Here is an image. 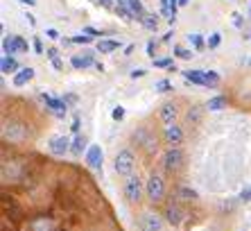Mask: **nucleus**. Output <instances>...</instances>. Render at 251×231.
Segmentation results:
<instances>
[{
  "label": "nucleus",
  "instance_id": "nucleus-1",
  "mask_svg": "<svg viewBox=\"0 0 251 231\" xmlns=\"http://www.w3.org/2000/svg\"><path fill=\"white\" fill-rule=\"evenodd\" d=\"M136 168V156L131 150H120L113 159V170L118 177H131Z\"/></svg>",
  "mask_w": 251,
  "mask_h": 231
},
{
  "label": "nucleus",
  "instance_id": "nucleus-2",
  "mask_svg": "<svg viewBox=\"0 0 251 231\" xmlns=\"http://www.w3.org/2000/svg\"><path fill=\"white\" fill-rule=\"evenodd\" d=\"M145 195L152 204H158L165 197V179L158 173H152L150 179L145 181Z\"/></svg>",
  "mask_w": 251,
  "mask_h": 231
},
{
  "label": "nucleus",
  "instance_id": "nucleus-3",
  "mask_svg": "<svg viewBox=\"0 0 251 231\" xmlns=\"http://www.w3.org/2000/svg\"><path fill=\"white\" fill-rule=\"evenodd\" d=\"M125 200H127L129 204H138L140 200H143V193H145V184L140 181V177H127V181H125Z\"/></svg>",
  "mask_w": 251,
  "mask_h": 231
},
{
  "label": "nucleus",
  "instance_id": "nucleus-4",
  "mask_svg": "<svg viewBox=\"0 0 251 231\" xmlns=\"http://www.w3.org/2000/svg\"><path fill=\"white\" fill-rule=\"evenodd\" d=\"M134 143L140 145V147H143L147 154H154V152L158 150L156 136H154V134L150 132L147 127H138V129H136V132H134Z\"/></svg>",
  "mask_w": 251,
  "mask_h": 231
},
{
  "label": "nucleus",
  "instance_id": "nucleus-5",
  "mask_svg": "<svg viewBox=\"0 0 251 231\" xmlns=\"http://www.w3.org/2000/svg\"><path fill=\"white\" fill-rule=\"evenodd\" d=\"M183 161H186V156H183V150L181 147H168L163 154V168L168 173H179L183 168Z\"/></svg>",
  "mask_w": 251,
  "mask_h": 231
},
{
  "label": "nucleus",
  "instance_id": "nucleus-6",
  "mask_svg": "<svg viewBox=\"0 0 251 231\" xmlns=\"http://www.w3.org/2000/svg\"><path fill=\"white\" fill-rule=\"evenodd\" d=\"M163 141L170 145V147H179V145L186 141L183 127H181V125H176V122H172V125H165V127H163Z\"/></svg>",
  "mask_w": 251,
  "mask_h": 231
},
{
  "label": "nucleus",
  "instance_id": "nucleus-7",
  "mask_svg": "<svg viewBox=\"0 0 251 231\" xmlns=\"http://www.w3.org/2000/svg\"><path fill=\"white\" fill-rule=\"evenodd\" d=\"M138 229L140 231H161L163 229V218L156 213H143L138 218Z\"/></svg>",
  "mask_w": 251,
  "mask_h": 231
},
{
  "label": "nucleus",
  "instance_id": "nucleus-8",
  "mask_svg": "<svg viewBox=\"0 0 251 231\" xmlns=\"http://www.w3.org/2000/svg\"><path fill=\"white\" fill-rule=\"evenodd\" d=\"M163 218L168 220L172 227H181V225H183V218H186V215H183V211H181V206H179V202H172V200H170V202L165 204Z\"/></svg>",
  "mask_w": 251,
  "mask_h": 231
},
{
  "label": "nucleus",
  "instance_id": "nucleus-9",
  "mask_svg": "<svg viewBox=\"0 0 251 231\" xmlns=\"http://www.w3.org/2000/svg\"><path fill=\"white\" fill-rule=\"evenodd\" d=\"M41 100L46 102V107L50 109L52 116H57V118H66V114H68V104H66V100H57V98H52V95H46V93H41Z\"/></svg>",
  "mask_w": 251,
  "mask_h": 231
},
{
  "label": "nucleus",
  "instance_id": "nucleus-10",
  "mask_svg": "<svg viewBox=\"0 0 251 231\" xmlns=\"http://www.w3.org/2000/svg\"><path fill=\"white\" fill-rule=\"evenodd\" d=\"M27 231H54V220L50 215H36L27 222Z\"/></svg>",
  "mask_w": 251,
  "mask_h": 231
},
{
  "label": "nucleus",
  "instance_id": "nucleus-11",
  "mask_svg": "<svg viewBox=\"0 0 251 231\" xmlns=\"http://www.w3.org/2000/svg\"><path fill=\"white\" fill-rule=\"evenodd\" d=\"M70 141L66 139V136H52L50 139V143H48V150H50V154H54V156H64L66 152L70 150Z\"/></svg>",
  "mask_w": 251,
  "mask_h": 231
},
{
  "label": "nucleus",
  "instance_id": "nucleus-12",
  "mask_svg": "<svg viewBox=\"0 0 251 231\" xmlns=\"http://www.w3.org/2000/svg\"><path fill=\"white\" fill-rule=\"evenodd\" d=\"M158 118H161L163 125H172V122H176V118H179V107H176L175 102H165L163 107L158 109Z\"/></svg>",
  "mask_w": 251,
  "mask_h": 231
},
{
  "label": "nucleus",
  "instance_id": "nucleus-13",
  "mask_svg": "<svg viewBox=\"0 0 251 231\" xmlns=\"http://www.w3.org/2000/svg\"><path fill=\"white\" fill-rule=\"evenodd\" d=\"M102 159H104L102 147H100V145H91V147H88V152H86L88 168H93V170H102Z\"/></svg>",
  "mask_w": 251,
  "mask_h": 231
},
{
  "label": "nucleus",
  "instance_id": "nucleus-14",
  "mask_svg": "<svg viewBox=\"0 0 251 231\" xmlns=\"http://www.w3.org/2000/svg\"><path fill=\"white\" fill-rule=\"evenodd\" d=\"M32 77H34V68L25 66L18 73H14V87H25L27 82H32Z\"/></svg>",
  "mask_w": 251,
  "mask_h": 231
},
{
  "label": "nucleus",
  "instance_id": "nucleus-15",
  "mask_svg": "<svg viewBox=\"0 0 251 231\" xmlns=\"http://www.w3.org/2000/svg\"><path fill=\"white\" fill-rule=\"evenodd\" d=\"M70 64H73V68L82 70V68H88V66H95V61H93V55L84 52L82 57H79V55H75V57L70 59Z\"/></svg>",
  "mask_w": 251,
  "mask_h": 231
},
{
  "label": "nucleus",
  "instance_id": "nucleus-16",
  "mask_svg": "<svg viewBox=\"0 0 251 231\" xmlns=\"http://www.w3.org/2000/svg\"><path fill=\"white\" fill-rule=\"evenodd\" d=\"M0 70H2L5 75H9V73H16V70H18L16 59H14L12 55H5V57H2V61H0Z\"/></svg>",
  "mask_w": 251,
  "mask_h": 231
},
{
  "label": "nucleus",
  "instance_id": "nucleus-17",
  "mask_svg": "<svg viewBox=\"0 0 251 231\" xmlns=\"http://www.w3.org/2000/svg\"><path fill=\"white\" fill-rule=\"evenodd\" d=\"M183 77L190 84H197V87H204V70H183Z\"/></svg>",
  "mask_w": 251,
  "mask_h": 231
},
{
  "label": "nucleus",
  "instance_id": "nucleus-18",
  "mask_svg": "<svg viewBox=\"0 0 251 231\" xmlns=\"http://www.w3.org/2000/svg\"><path fill=\"white\" fill-rule=\"evenodd\" d=\"M2 50H5V55H18V43H16V34L14 36H5V39H2Z\"/></svg>",
  "mask_w": 251,
  "mask_h": 231
},
{
  "label": "nucleus",
  "instance_id": "nucleus-19",
  "mask_svg": "<svg viewBox=\"0 0 251 231\" xmlns=\"http://www.w3.org/2000/svg\"><path fill=\"white\" fill-rule=\"evenodd\" d=\"M118 48H120V41H111V39L98 41V52H100V55H109V52L118 50Z\"/></svg>",
  "mask_w": 251,
  "mask_h": 231
},
{
  "label": "nucleus",
  "instance_id": "nucleus-20",
  "mask_svg": "<svg viewBox=\"0 0 251 231\" xmlns=\"http://www.w3.org/2000/svg\"><path fill=\"white\" fill-rule=\"evenodd\" d=\"M86 150V136H82V134H77L75 141H73V145H70V152L75 156H82V152Z\"/></svg>",
  "mask_w": 251,
  "mask_h": 231
},
{
  "label": "nucleus",
  "instance_id": "nucleus-21",
  "mask_svg": "<svg viewBox=\"0 0 251 231\" xmlns=\"http://www.w3.org/2000/svg\"><path fill=\"white\" fill-rule=\"evenodd\" d=\"M138 23L143 25L145 29H150V32H154V29L158 28V21H156V16H154V14H143V16L138 18Z\"/></svg>",
  "mask_w": 251,
  "mask_h": 231
},
{
  "label": "nucleus",
  "instance_id": "nucleus-22",
  "mask_svg": "<svg viewBox=\"0 0 251 231\" xmlns=\"http://www.w3.org/2000/svg\"><path fill=\"white\" fill-rule=\"evenodd\" d=\"M206 109H208V111H222V109H226V98H222V95L210 98L208 102H206Z\"/></svg>",
  "mask_w": 251,
  "mask_h": 231
},
{
  "label": "nucleus",
  "instance_id": "nucleus-23",
  "mask_svg": "<svg viewBox=\"0 0 251 231\" xmlns=\"http://www.w3.org/2000/svg\"><path fill=\"white\" fill-rule=\"evenodd\" d=\"M14 129L9 132V129H5V139L9 141H23L25 139V132H23V125H16V122H12Z\"/></svg>",
  "mask_w": 251,
  "mask_h": 231
},
{
  "label": "nucleus",
  "instance_id": "nucleus-24",
  "mask_svg": "<svg viewBox=\"0 0 251 231\" xmlns=\"http://www.w3.org/2000/svg\"><path fill=\"white\" fill-rule=\"evenodd\" d=\"M217 84H220V75H217L215 70H204V87L215 88Z\"/></svg>",
  "mask_w": 251,
  "mask_h": 231
},
{
  "label": "nucleus",
  "instance_id": "nucleus-25",
  "mask_svg": "<svg viewBox=\"0 0 251 231\" xmlns=\"http://www.w3.org/2000/svg\"><path fill=\"white\" fill-rule=\"evenodd\" d=\"M179 197H181L183 202H195V200H199L197 191L188 188V186H181V188H179Z\"/></svg>",
  "mask_w": 251,
  "mask_h": 231
},
{
  "label": "nucleus",
  "instance_id": "nucleus-26",
  "mask_svg": "<svg viewBox=\"0 0 251 231\" xmlns=\"http://www.w3.org/2000/svg\"><path fill=\"white\" fill-rule=\"evenodd\" d=\"M125 5H127L129 9L134 12L136 21H138V18L143 16V14H145V9H143V2H140V0H125Z\"/></svg>",
  "mask_w": 251,
  "mask_h": 231
},
{
  "label": "nucleus",
  "instance_id": "nucleus-27",
  "mask_svg": "<svg viewBox=\"0 0 251 231\" xmlns=\"http://www.w3.org/2000/svg\"><path fill=\"white\" fill-rule=\"evenodd\" d=\"M113 12L123 18V21H127V23H129V21H134V12H131L125 2H123V5H116V9H113Z\"/></svg>",
  "mask_w": 251,
  "mask_h": 231
},
{
  "label": "nucleus",
  "instance_id": "nucleus-28",
  "mask_svg": "<svg viewBox=\"0 0 251 231\" xmlns=\"http://www.w3.org/2000/svg\"><path fill=\"white\" fill-rule=\"evenodd\" d=\"M154 91H158V93H170V91H175V88H172V82H170V80H158L156 84H154Z\"/></svg>",
  "mask_w": 251,
  "mask_h": 231
},
{
  "label": "nucleus",
  "instance_id": "nucleus-29",
  "mask_svg": "<svg viewBox=\"0 0 251 231\" xmlns=\"http://www.w3.org/2000/svg\"><path fill=\"white\" fill-rule=\"evenodd\" d=\"M188 41H190V46H193L195 50H204V39H201V34H188Z\"/></svg>",
  "mask_w": 251,
  "mask_h": 231
},
{
  "label": "nucleus",
  "instance_id": "nucleus-30",
  "mask_svg": "<svg viewBox=\"0 0 251 231\" xmlns=\"http://www.w3.org/2000/svg\"><path fill=\"white\" fill-rule=\"evenodd\" d=\"M199 120H201V109H199V107H193V109L188 111V122H190V125H197Z\"/></svg>",
  "mask_w": 251,
  "mask_h": 231
},
{
  "label": "nucleus",
  "instance_id": "nucleus-31",
  "mask_svg": "<svg viewBox=\"0 0 251 231\" xmlns=\"http://www.w3.org/2000/svg\"><path fill=\"white\" fill-rule=\"evenodd\" d=\"M175 55L179 59H193V50H188V48H181V46H175Z\"/></svg>",
  "mask_w": 251,
  "mask_h": 231
},
{
  "label": "nucleus",
  "instance_id": "nucleus-32",
  "mask_svg": "<svg viewBox=\"0 0 251 231\" xmlns=\"http://www.w3.org/2000/svg\"><path fill=\"white\" fill-rule=\"evenodd\" d=\"M220 41H222V36L217 34V32H215V34H210L208 36V48H210V50H215V48L220 46Z\"/></svg>",
  "mask_w": 251,
  "mask_h": 231
},
{
  "label": "nucleus",
  "instance_id": "nucleus-33",
  "mask_svg": "<svg viewBox=\"0 0 251 231\" xmlns=\"http://www.w3.org/2000/svg\"><path fill=\"white\" fill-rule=\"evenodd\" d=\"M111 118H113V120H118V122L123 120V118H125V107H120V104H118L116 109L111 111Z\"/></svg>",
  "mask_w": 251,
  "mask_h": 231
},
{
  "label": "nucleus",
  "instance_id": "nucleus-34",
  "mask_svg": "<svg viewBox=\"0 0 251 231\" xmlns=\"http://www.w3.org/2000/svg\"><path fill=\"white\" fill-rule=\"evenodd\" d=\"M154 66H156V68H170V66H172V59H170V57H165V59H154Z\"/></svg>",
  "mask_w": 251,
  "mask_h": 231
},
{
  "label": "nucleus",
  "instance_id": "nucleus-35",
  "mask_svg": "<svg viewBox=\"0 0 251 231\" xmlns=\"http://www.w3.org/2000/svg\"><path fill=\"white\" fill-rule=\"evenodd\" d=\"M16 43H18V50L21 52H29V43L23 39V36H16Z\"/></svg>",
  "mask_w": 251,
  "mask_h": 231
},
{
  "label": "nucleus",
  "instance_id": "nucleus-36",
  "mask_svg": "<svg viewBox=\"0 0 251 231\" xmlns=\"http://www.w3.org/2000/svg\"><path fill=\"white\" fill-rule=\"evenodd\" d=\"M240 200H242V202H251V186H245V188H242Z\"/></svg>",
  "mask_w": 251,
  "mask_h": 231
},
{
  "label": "nucleus",
  "instance_id": "nucleus-37",
  "mask_svg": "<svg viewBox=\"0 0 251 231\" xmlns=\"http://www.w3.org/2000/svg\"><path fill=\"white\" fill-rule=\"evenodd\" d=\"M145 73H147L145 68H136L129 73V77H131V80H140V77H145Z\"/></svg>",
  "mask_w": 251,
  "mask_h": 231
},
{
  "label": "nucleus",
  "instance_id": "nucleus-38",
  "mask_svg": "<svg viewBox=\"0 0 251 231\" xmlns=\"http://www.w3.org/2000/svg\"><path fill=\"white\" fill-rule=\"evenodd\" d=\"M73 43H91L93 41V36H84V34H79V36H73Z\"/></svg>",
  "mask_w": 251,
  "mask_h": 231
},
{
  "label": "nucleus",
  "instance_id": "nucleus-39",
  "mask_svg": "<svg viewBox=\"0 0 251 231\" xmlns=\"http://www.w3.org/2000/svg\"><path fill=\"white\" fill-rule=\"evenodd\" d=\"M154 52H156V43H154V41H150V43H147V55L154 59Z\"/></svg>",
  "mask_w": 251,
  "mask_h": 231
},
{
  "label": "nucleus",
  "instance_id": "nucleus-40",
  "mask_svg": "<svg viewBox=\"0 0 251 231\" xmlns=\"http://www.w3.org/2000/svg\"><path fill=\"white\" fill-rule=\"evenodd\" d=\"M84 34H91V36H102V32H98L95 28H84Z\"/></svg>",
  "mask_w": 251,
  "mask_h": 231
},
{
  "label": "nucleus",
  "instance_id": "nucleus-41",
  "mask_svg": "<svg viewBox=\"0 0 251 231\" xmlns=\"http://www.w3.org/2000/svg\"><path fill=\"white\" fill-rule=\"evenodd\" d=\"M79 125H82V122H79V116H75V120H73V127H70V129H73V132H79Z\"/></svg>",
  "mask_w": 251,
  "mask_h": 231
},
{
  "label": "nucleus",
  "instance_id": "nucleus-42",
  "mask_svg": "<svg viewBox=\"0 0 251 231\" xmlns=\"http://www.w3.org/2000/svg\"><path fill=\"white\" fill-rule=\"evenodd\" d=\"M34 50H36V55H43V46L39 39H34Z\"/></svg>",
  "mask_w": 251,
  "mask_h": 231
},
{
  "label": "nucleus",
  "instance_id": "nucleus-43",
  "mask_svg": "<svg viewBox=\"0 0 251 231\" xmlns=\"http://www.w3.org/2000/svg\"><path fill=\"white\" fill-rule=\"evenodd\" d=\"M46 34H48V39H59V32H57V29H46Z\"/></svg>",
  "mask_w": 251,
  "mask_h": 231
},
{
  "label": "nucleus",
  "instance_id": "nucleus-44",
  "mask_svg": "<svg viewBox=\"0 0 251 231\" xmlns=\"http://www.w3.org/2000/svg\"><path fill=\"white\" fill-rule=\"evenodd\" d=\"M46 55H48V57H50V59H57V55H59V52H57V48H50V50H46Z\"/></svg>",
  "mask_w": 251,
  "mask_h": 231
},
{
  "label": "nucleus",
  "instance_id": "nucleus-45",
  "mask_svg": "<svg viewBox=\"0 0 251 231\" xmlns=\"http://www.w3.org/2000/svg\"><path fill=\"white\" fill-rule=\"evenodd\" d=\"M52 66L57 70H64V64H61V61H59V59H52Z\"/></svg>",
  "mask_w": 251,
  "mask_h": 231
},
{
  "label": "nucleus",
  "instance_id": "nucleus-46",
  "mask_svg": "<svg viewBox=\"0 0 251 231\" xmlns=\"http://www.w3.org/2000/svg\"><path fill=\"white\" fill-rule=\"evenodd\" d=\"M64 100H66V102H70V104H75V102H77V98H75V95H66Z\"/></svg>",
  "mask_w": 251,
  "mask_h": 231
},
{
  "label": "nucleus",
  "instance_id": "nucleus-47",
  "mask_svg": "<svg viewBox=\"0 0 251 231\" xmlns=\"http://www.w3.org/2000/svg\"><path fill=\"white\" fill-rule=\"evenodd\" d=\"M18 2H23V5H36V0H18Z\"/></svg>",
  "mask_w": 251,
  "mask_h": 231
},
{
  "label": "nucleus",
  "instance_id": "nucleus-48",
  "mask_svg": "<svg viewBox=\"0 0 251 231\" xmlns=\"http://www.w3.org/2000/svg\"><path fill=\"white\" fill-rule=\"evenodd\" d=\"M188 2H190V0H179V7H186Z\"/></svg>",
  "mask_w": 251,
  "mask_h": 231
}]
</instances>
